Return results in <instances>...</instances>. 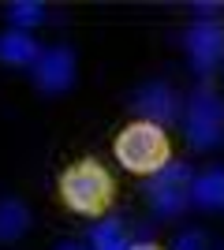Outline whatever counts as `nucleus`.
Listing matches in <instances>:
<instances>
[{
  "label": "nucleus",
  "mask_w": 224,
  "mask_h": 250,
  "mask_svg": "<svg viewBox=\"0 0 224 250\" xmlns=\"http://www.w3.org/2000/svg\"><path fill=\"white\" fill-rule=\"evenodd\" d=\"M56 194H60V202H64L71 213L97 220V217H105L108 206L116 202V179H112V172H108L101 161L82 157V161H75V165H67L64 172H60Z\"/></svg>",
  "instance_id": "1"
},
{
  "label": "nucleus",
  "mask_w": 224,
  "mask_h": 250,
  "mask_svg": "<svg viewBox=\"0 0 224 250\" xmlns=\"http://www.w3.org/2000/svg\"><path fill=\"white\" fill-rule=\"evenodd\" d=\"M112 153L135 176H157L164 165H172V142L164 135V127L146 124V120H135L123 127L112 142Z\"/></svg>",
  "instance_id": "2"
},
{
  "label": "nucleus",
  "mask_w": 224,
  "mask_h": 250,
  "mask_svg": "<svg viewBox=\"0 0 224 250\" xmlns=\"http://www.w3.org/2000/svg\"><path fill=\"white\" fill-rule=\"evenodd\" d=\"M191 165H164L157 176L146 179V202L157 217H180L191 202Z\"/></svg>",
  "instance_id": "3"
},
{
  "label": "nucleus",
  "mask_w": 224,
  "mask_h": 250,
  "mask_svg": "<svg viewBox=\"0 0 224 250\" xmlns=\"http://www.w3.org/2000/svg\"><path fill=\"white\" fill-rule=\"evenodd\" d=\"M187 138H191L194 149H213L224 138V101L209 86L191 94V104H187Z\"/></svg>",
  "instance_id": "4"
},
{
  "label": "nucleus",
  "mask_w": 224,
  "mask_h": 250,
  "mask_svg": "<svg viewBox=\"0 0 224 250\" xmlns=\"http://www.w3.org/2000/svg\"><path fill=\"white\" fill-rule=\"evenodd\" d=\"M75 83V52L71 49H45L34 63V86L41 94H64Z\"/></svg>",
  "instance_id": "5"
},
{
  "label": "nucleus",
  "mask_w": 224,
  "mask_h": 250,
  "mask_svg": "<svg viewBox=\"0 0 224 250\" xmlns=\"http://www.w3.org/2000/svg\"><path fill=\"white\" fill-rule=\"evenodd\" d=\"M221 52H224V34L213 19H198L187 30V56H191L194 71L198 75H209L221 63Z\"/></svg>",
  "instance_id": "6"
},
{
  "label": "nucleus",
  "mask_w": 224,
  "mask_h": 250,
  "mask_svg": "<svg viewBox=\"0 0 224 250\" xmlns=\"http://www.w3.org/2000/svg\"><path fill=\"white\" fill-rule=\"evenodd\" d=\"M176 94H172L164 83H146V86H139V94H135V108L142 112V120L146 124H157V127H164V124H172L176 116H180V108H176Z\"/></svg>",
  "instance_id": "7"
},
{
  "label": "nucleus",
  "mask_w": 224,
  "mask_h": 250,
  "mask_svg": "<svg viewBox=\"0 0 224 250\" xmlns=\"http://www.w3.org/2000/svg\"><path fill=\"white\" fill-rule=\"evenodd\" d=\"M38 42L22 30H8L0 34V60L11 63V67H26V63H38Z\"/></svg>",
  "instance_id": "8"
},
{
  "label": "nucleus",
  "mask_w": 224,
  "mask_h": 250,
  "mask_svg": "<svg viewBox=\"0 0 224 250\" xmlns=\"http://www.w3.org/2000/svg\"><path fill=\"white\" fill-rule=\"evenodd\" d=\"M191 202L202 209H224V168H209L191 179Z\"/></svg>",
  "instance_id": "9"
},
{
  "label": "nucleus",
  "mask_w": 224,
  "mask_h": 250,
  "mask_svg": "<svg viewBox=\"0 0 224 250\" xmlns=\"http://www.w3.org/2000/svg\"><path fill=\"white\" fill-rule=\"evenodd\" d=\"M30 228V209L19 198H0V243H15Z\"/></svg>",
  "instance_id": "10"
},
{
  "label": "nucleus",
  "mask_w": 224,
  "mask_h": 250,
  "mask_svg": "<svg viewBox=\"0 0 224 250\" xmlns=\"http://www.w3.org/2000/svg\"><path fill=\"white\" fill-rule=\"evenodd\" d=\"M90 239H94V250H127V235L120 228V220H101L90 231Z\"/></svg>",
  "instance_id": "11"
},
{
  "label": "nucleus",
  "mask_w": 224,
  "mask_h": 250,
  "mask_svg": "<svg viewBox=\"0 0 224 250\" xmlns=\"http://www.w3.org/2000/svg\"><path fill=\"white\" fill-rule=\"evenodd\" d=\"M41 15H45V8L38 0H11L8 4V22H15L22 34H26V26H38Z\"/></svg>",
  "instance_id": "12"
},
{
  "label": "nucleus",
  "mask_w": 224,
  "mask_h": 250,
  "mask_svg": "<svg viewBox=\"0 0 224 250\" xmlns=\"http://www.w3.org/2000/svg\"><path fill=\"white\" fill-rule=\"evenodd\" d=\"M172 250H209V243H205L202 231H183V235H176Z\"/></svg>",
  "instance_id": "13"
},
{
  "label": "nucleus",
  "mask_w": 224,
  "mask_h": 250,
  "mask_svg": "<svg viewBox=\"0 0 224 250\" xmlns=\"http://www.w3.org/2000/svg\"><path fill=\"white\" fill-rule=\"evenodd\" d=\"M127 250H164V247H157V243H135V247H127Z\"/></svg>",
  "instance_id": "14"
},
{
  "label": "nucleus",
  "mask_w": 224,
  "mask_h": 250,
  "mask_svg": "<svg viewBox=\"0 0 224 250\" xmlns=\"http://www.w3.org/2000/svg\"><path fill=\"white\" fill-rule=\"evenodd\" d=\"M56 250H86V247H79V243H64V247H56Z\"/></svg>",
  "instance_id": "15"
},
{
  "label": "nucleus",
  "mask_w": 224,
  "mask_h": 250,
  "mask_svg": "<svg viewBox=\"0 0 224 250\" xmlns=\"http://www.w3.org/2000/svg\"><path fill=\"white\" fill-rule=\"evenodd\" d=\"M221 34H224V30H221Z\"/></svg>",
  "instance_id": "16"
}]
</instances>
